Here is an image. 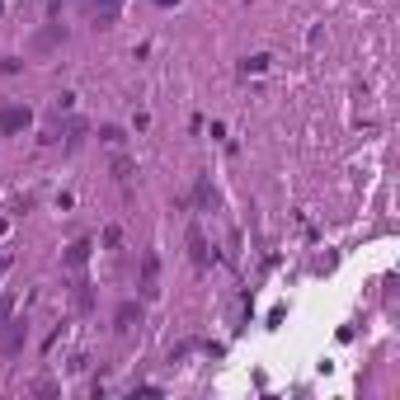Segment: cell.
Masks as SVG:
<instances>
[{
	"mask_svg": "<svg viewBox=\"0 0 400 400\" xmlns=\"http://www.w3.org/2000/svg\"><path fill=\"white\" fill-rule=\"evenodd\" d=\"M33 128V108L28 104H0V137H19Z\"/></svg>",
	"mask_w": 400,
	"mask_h": 400,
	"instance_id": "obj_1",
	"label": "cell"
},
{
	"mask_svg": "<svg viewBox=\"0 0 400 400\" xmlns=\"http://www.w3.org/2000/svg\"><path fill=\"white\" fill-rule=\"evenodd\" d=\"M24 344H28V325L19 316H10L5 325H0V353H5V358H19Z\"/></svg>",
	"mask_w": 400,
	"mask_h": 400,
	"instance_id": "obj_2",
	"label": "cell"
},
{
	"mask_svg": "<svg viewBox=\"0 0 400 400\" xmlns=\"http://www.w3.org/2000/svg\"><path fill=\"white\" fill-rule=\"evenodd\" d=\"M137 292L146 297V301H151V297H160V254H156V250H146V254H141V278H137Z\"/></svg>",
	"mask_w": 400,
	"mask_h": 400,
	"instance_id": "obj_3",
	"label": "cell"
},
{
	"mask_svg": "<svg viewBox=\"0 0 400 400\" xmlns=\"http://www.w3.org/2000/svg\"><path fill=\"white\" fill-rule=\"evenodd\" d=\"M188 259L198 268H212V250H208V236H203L198 221H188Z\"/></svg>",
	"mask_w": 400,
	"mask_h": 400,
	"instance_id": "obj_4",
	"label": "cell"
},
{
	"mask_svg": "<svg viewBox=\"0 0 400 400\" xmlns=\"http://www.w3.org/2000/svg\"><path fill=\"white\" fill-rule=\"evenodd\" d=\"M141 320H146V306H141V301H132V297H128V301H118V311H113V325H118L123 334H128V330H137Z\"/></svg>",
	"mask_w": 400,
	"mask_h": 400,
	"instance_id": "obj_5",
	"label": "cell"
},
{
	"mask_svg": "<svg viewBox=\"0 0 400 400\" xmlns=\"http://www.w3.org/2000/svg\"><path fill=\"white\" fill-rule=\"evenodd\" d=\"M90 250H94V240H85V236L71 240V245H66V254H61V264L71 268V273H80V268L90 264Z\"/></svg>",
	"mask_w": 400,
	"mask_h": 400,
	"instance_id": "obj_6",
	"label": "cell"
},
{
	"mask_svg": "<svg viewBox=\"0 0 400 400\" xmlns=\"http://www.w3.org/2000/svg\"><path fill=\"white\" fill-rule=\"evenodd\" d=\"M118 14H123V0H94V24L99 28H113Z\"/></svg>",
	"mask_w": 400,
	"mask_h": 400,
	"instance_id": "obj_7",
	"label": "cell"
},
{
	"mask_svg": "<svg viewBox=\"0 0 400 400\" xmlns=\"http://www.w3.org/2000/svg\"><path fill=\"white\" fill-rule=\"evenodd\" d=\"M61 38H66V33H61V24L43 28V33H38V38H33V52H48V48H57V43H61Z\"/></svg>",
	"mask_w": 400,
	"mask_h": 400,
	"instance_id": "obj_8",
	"label": "cell"
},
{
	"mask_svg": "<svg viewBox=\"0 0 400 400\" xmlns=\"http://www.w3.org/2000/svg\"><path fill=\"white\" fill-rule=\"evenodd\" d=\"M99 141H108V146H123V141H128V132H123L118 123H104V128H99Z\"/></svg>",
	"mask_w": 400,
	"mask_h": 400,
	"instance_id": "obj_9",
	"label": "cell"
},
{
	"mask_svg": "<svg viewBox=\"0 0 400 400\" xmlns=\"http://www.w3.org/2000/svg\"><path fill=\"white\" fill-rule=\"evenodd\" d=\"M85 132H90V128H85V123H80V118H71V128H66V146H71V151H76L80 141H85Z\"/></svg>",
	"mask_w": 400,
	"mask_h": 400,
	"instance_id": "obj_10",
	"label": "cell"
},
{
	"mask_svg": "<svg viewBox=\"0 0 400 400\" xmlns=\"http://www.w3.org/2000/svg\"><path fill=\"white\" fill-rule=\"evenodd\" d=\"M259 71H268V52H254V57H245V76H259Z\"/></svg>",
	"mask_w": 400,
	"mask_h": 400,
	"instance_id": "obj_11",
	"label": "cell"
},
{
	"mask_svg": "<svg viewBox=\"0 0 400 400\" xmlns=\"http://www.w3.org/2000/svg\"><path fill=\"white\" fill-rule=\"evenodd\" d=\"M132 170H137V165H132V160H128V156H118V160H113V174H118V179H123V184H128V179H132Z\"/></svg>",
	"mask_w": 400,
	"mask_h": 400,
	"instance_id": "obj_12",
	"label": "cell"
},
{
	"mask_svg": "<svg viewBox=\"0 0 400 400\" xmlns=\"http://www.w3.org/2000/svg\"><path fill=\"white\" fill-rule=\"evenodd\" d=\"M198 203H203V208H217V188L208 184V179L198 184Z\"/></svg>",
	"mask_w": 400,
	"mask_h": 400,
	"instance_id": "obj_13",
	"label": "cell"
},
{
	"mask_svg": "<svg viewBox=\"0 0 400 400\" xmlns=\"http://www.w3.org/2000/svg\"><path fill=\"white\" fill-rule=\"evenodd\" d=\"M33 396H57V381L52 377H38V381H33Z\"/></svg>",
	"mask_w": 400,
	"mask_h": 400,
	"instance_id": "obj_14",
	"label": "cell"
},
{
	"mask_svg": "<svg viewBox=\"0 0 400 400\" xmlns=\"http://www.w3.org/2000/svg\"><path fill=\"white\" fill-rule=\"evenodd\" d=\"M10 316H14V292H5V297H0V325H5Z\"/></svg>",
	"mask_w": 400,
	"mask_h": 400,
	"instance_id": "obj_15",
	"label": "cell"
},
{
	"mask_svg": "<svg viewBox=\"0 0 400 400\" xmlns=\"http://www.w3.org/2000/svg\"><path fill=\"white\" fill-rule=\"evenodd\" d=\"M76 306H80V311H90V306H94V297H90V283H80V292H76Z\"/></svg>",
	"mask_w": 400,
	"mask_h": 400,
	"instance_id": "obj_16",
	"label": "cell"
},
{
	"mask_svg": "<svg viewBox=\"0 0 400 400\" xmlns=\"http://www.w3.org/2000/svg\"><path fill=\"white\" fill-rule=\"evenodd\" d=\"M14 71H24V61H19V57H5V61H0V76H14Z\"/></svg>",
	"mask_w": 400,
	"mask_h": 400,
	"instance_id": "obj_17",
	"label": "cell"
},
{
	"mask_svg": "<svg viewBox=\"0 0 400 400\" xmlns=\"http://www.w3.org/2000/svg\"><path fill=\"white\" fill-rule=\"evenodd\" d=\"M5 268H10V254H0V278H5Z\"/></svg>",
	"mask_w": 400,
	"mask_h": 400,
	"instance_id": "obj_18",
	"label": "cell"
},
{
	"mask_svg": "<svg viewBox=\"0 0 400 400\" xmlns=\"http://www.w3.org/2000/svg\"><path fill=\"white\" fill-rule=\"evenodd\" d=\"M156 5H165V10H170V5H179V0H156Z\"/></svg>",
	"mask_w": 400,
	"mask_h": 400,
	"instance_id": "obj_19",
	"label": "cell"
},
{
	"mask_svg": "<svg viewBox=\"0 0 400 400\" xmlns=\"http://www.w3.org/2000/svg\"><path fill=\"white\" fill-rule=\"evenodd\" d=\"M0 14H5V0H0Z\"/></svg>",
	"mask_w": 400,
	"mask_h": 400,
	"instance_id": "obj_20",
	"label": "cell"
}]
</instances>
